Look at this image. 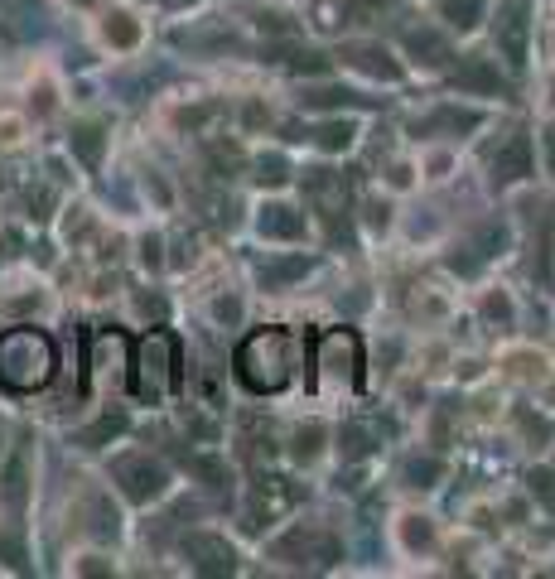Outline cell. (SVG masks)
I'll return each instance as SVG.
<instances>
[{
  "label": "cell",
  "mask_w": 555,
  "mask_h": 579,
  "mask_svg": "<svg viewBox=\"0 0 555 579\" xmlns=\"http://www.w3.org/2000/svg\"><path fill=\"white\" fill-rule=\"evenodd\" d=\"M54 367H58V353H54V338L44 329H5L0 333V382L10 391H39V386L54 382Z\"/></svg>",
  "instance_id": "6da1fadb"
},
{
  "label": "cell",
  "mask_w": 555,
  "mask_h": 579,
  "mask_svg": "<svg viewBox=\"0 0 555 579\" xmlns=\"http://www.w3.org/2000/svg\"><path fill=\"white\" fill-rule=\"evenodd\" d=\"M237 377L251 386V391H280L290 382V367H295V338L285 329H261L242 338L237 348Z\"/></svg>",
  "instance_id": "7a4b0ae2"
},
{
  "label": "cell",
  "mask_w": 555,
  "mask_h": 579,
  "mask_svg": "<svg viewBox=\"0 0 555 579\" xmlns=\"http://www.w3.org/2000/svg\"><path fill=\"white\" fill-rule=\"evenodd\" d=\"M179 382V353H174V338L169 333H150L136 353V391L140 401H165L169 386Z\"/></svg>",
  "instance_id": "3957f363"
},
{
  "label": "cell",
  "mask_w": 555,
  "mask_h": 579,
  "mask_svg": "<svg viewBox=\"0 0 555 579\" xmlns=\"http://www.w3.org/2000/svg\"><path fill=\"white\" fill-rule=\"evenodd\" d=\"M319 382L324 386H358L362 382V348H358V333L348 329H329L319 338Z\"/></svg>",
  "instance_id": "277c9868"
},
{
  "label": "cell",
  "mask_w": 555,
  "mask_h": 579,
  "mask_svg": "<svg viewBox=\"0 0 555 579\" xmlns=\"http://www.w3.org/2000/svg\"><path fill=\"white\" fill-rule=\"evenodd\" d=\"M111 473H116V483L126 488V497L131 502H150V497L165 493V469L155 464V459H145V454H121L116 464H111Z\"/></svg>",
  "instance_id": "5b68a950"
},
{
  "label": "cell",
  "mask_w": 555,
  "mask_h": 579,
  "mask_svg": "<svg viewBox=\"0 0 555 579\" xmlns=\"http://www.w3.org/2000/svg\"><path fill=\"white\" fill-rule=\"evenodd\" d=\"M387 10V0H319L314 5V25L343 29V25H372Z\"/></svg>",
  "instance_id": "8992f818"
},
{
  "label": "cell",
  "mask_w": 555,
  "mask_h": 579,
  "mask_svg": "<svg viewBox=\"0 0 555 579\" xmlns=\"http://www.w3.org/2000/svg\"><path fill=\"white\" fill-rule=\"evenodd\" d=\"M493 34H498V49L507 54V63H512V68H522V63H527V10H522V5L498 10Z\"/></svg>",
  "instance_id": "52a82bcc"
},
{
  "label": "cell",
  "mask_w": 555,
  "mask_h": 579,
  "mask_svg": "<svg viewBox=\"0 0 555 579\" xmlns=\"http://www.w3.org/2000/svg\"><path fill=\"white\" fill-rule=\"evenodd\" d=\"M184 551H189V560H194L198 570H208V575L237 570V551H232L222 536H189V541H184Z\"/></svg>",
  "instance_id": "ba28073f"
},
{
  "label": "cell",
  "mask_w": 555,
  "mask_h": 579,
  "mask_svg": "<svg viewBox=\"0 0 555 579\" xmlns=\"http://www.w3.org/2000/svg\"><path fill=\"white\" fill-rule=\"evenodd\" d=\"M276 555H314V565H333L338 541L324 536V531H290V536L276 546Z\"/></svg>",
  "instance_id": "9c48e42d"
},
{
  "label": "cell",
  "mask_w": 555,
  "mask_h": 579,
  "mask_svg": "<svg viewBox=\"0 0 555 579\" xmlns=\"http://www.w3.org/2000/svg\"><path fill=\"white\" fill-rule=\"evenodd\" d=\"M343 63H348V68H358V73H372V78H387V83L401 78V63H391L387 49H372V44H353V49H343Z\"/></svg>",
  "instance_id": "30bf717a"
},
{
  "label": "cell",
  "mask_w": 555,
  "mask_h": 579,
  "mask_svg": "<svg viewBox=\"0 0 555 579\" xmlns=\"http://www.w3.org/2000/svg\"><path fill=\"white\" fill-rule=\"evenodd\" d=\"M261 232L295 242V237H305V213H295L290 203H266V208H261Z\"/></svg>",
  "instance_id": "8fae6325"
},
{
  "label": "cell",
  "mask_w": 555,
  "mask_h": 579,
  "mask_svg": "<svg viewBox=\"0 0 555 579\" xmlns=\"http://www.w3.org/2000/svg\"><path fill=\"white\" fill-rule=\"evenodd\" d=\"M305 189L314 193L319 213H343V203H348V184H343V174H329V169L309 174V179H305Z\"/></svg>",
  "instance_id": "7c38bea8"
},
{
  "label": "cell",
  "mask_w": 555,
  "mask_h": 579,
  "mask_svg": "<svg viewBox=\"0 0 555 579\" xmlns=\"http://www.w3.org/2000/svg\"><path fill=\"white\" fill-rule=\"evenodd\" d=\"M92 367H97V377L126 372V338H121V333H102V338L92 343Z\"/></svg>",
  "instance_id": "4fadbf2b"
},
{
  "label": "cell",
  "mask_w": 555,
  "mask_h": 579,
  "mask_svg": "<svg viewBox=\"0 0 555 579\" xmlns=\"http://www.w3.org/2000/svg\"><path fill=\"white\" fill-rule=\"evenodd\" d=\"M454 87H464V92H498V73H493L488 58H464L459 73H454Z\"/></svg>",
  "instance_id": "5bb4252c"
},
{
  "label": "cell",
  "mask_w": 555,
  "mask_h": 579,
  "mask_svg": "<svg viewBox=\"0 0 555 579\" xmlns=\"http://www.w3.org/2000/svg\"><path fill=\"white\" fill-rule=\"evenodd\" d=\"M522 174H527V136H517L498 160H493V179H498V184H512V179H522Z\"/></svg>",
  "instance_id": "9a60e30c"
},
{
  "label": "cell",
  "mask_w": 555,
  "mask_h": 579,
  "mask_svg": "<svg viewBox=\"0 0 555 579\" xmlns=\"http://www.w3.org/2000/svg\"><path fill=\"white\" fill-rule=\"evenodd\" d=\"M102 34H107V44H116V49H136V44H140L136 15H126V10H111L107 25H102Z\"/></svg>",
  "instance_id": "2e32d148"
},
{
  "label": "cell",
  "mask_w": 555,
  "mask_h": 579,
  "mask_svg": "<svg viewBox=\"0 0 555 579\" xmlns=\"http://www.w3.org/2000/svg\"><path fill=\"white\" fill-rule=\"evenodd\" d=\"M440 15L449 20L454 29H473L478 20H483V0H444Z\"/></svg>",
  "instance_id": "e0dca14e"
},
{
  "label": "cell",
  "mask_w": 555,
  "mask_h": 579,
  "mask_svg": "<svg viewBox=\"0 0 555 579\" xmlns=\"http://www.w3.org/2000/svg\"><path fill=\"white\" fill-rule=\"evenodd\" d=\"M353 136H358L353 121H324V126L314 131V145H319V150H348Z\"/></svg>",
  "instance_id": "ac0fdd59"
},
{
  "label": "cell",
  "mask_w": 555,
  "mask_h": 579,
  "mask_svg": "<svg viewBox=\"0 0 555 579\" xmlns=\"http://www.w3.org/2000/svg\"><path fill=\"white\" fill-rule=\"evenodd\" d=\"M73 150L83 155L87 169L102 165V126H78V131H73Z\"/></svg>",
  "instance_id": "d6986e66"
},
{
  "label": "cell",
  "mask_w": 555,
  "mask_h": 579,
  "mask_svg": "<svg viewBox=\"0 0 555 579\" xmlns=\"http://www.w3.org/2000/svg\"><path fill=\"white\" fill-rule=\"evenodd\" d=\"M411 54H430L425 63H440V58H449V49H444V39L440 34H430V29H411Z\"/></svg>",
  "instance_id": "ffe728a7"
},
{
  "label": "cell",
  "mask_w": 555,
  "mask_h": 579,
  "mask_svg": "<svg viewBox=\"0 0 555 579\" xmlns=\"http://www.w3.org/2000/svg\"><path fill=\"white\" fill-rule=\"evenodd\" d=\"M435 126H449V131H473V126H478V111H440V116H430L425 126H416V131H435Z\"/></svg>",
  "instance_id": "44dd1931"
},
{
  "label": "cell",
  "mask_w": 555,
  "mask_h": 579,
  "mask_svg": "<svg viewBox=\"0 0 555 579\" xmlns=\"http://www.w3.org/2000/svg\"><path fill=\"white\" fill-rule=\"evenodd\" d=\"M401 536H406V546L411 551H430V541H435V531H430V522L425 517H401Z\"/></svg>",
  "instance_id": "7402d4cb"
},
{
  "label": "cell",
  "mask_w": 555,
  "mask_h": 579,
  "mask_svg": "<svg viewBox=\"0 0 555 579\" xmlns=\"http://www.w3.org/2000/svg\"><path fill=\"white\" fill-rule=\"evenodd\" d=\"M305 276V256H295V261H276V266H261V280L266 285H285V280Z\"/></svg>",
  "instance_id": "603a6c76"
},
{
  "label": "cell",
  "mask_w": 555,
  "mask_h": 579,
  "mask_svg": "<svg viewBox=\"0 0 555 579\" xmlns=\"http://www.w3.org/2000/svg\"><path fill=\"white\" fill-rule=\"evenodd\" d=\"M406 478H411V488H430V483L440 478V464H435V459H411V464H406Z\"/></svg>",
  "instance_id": "cb8c5ba5"
},
{
  "label": "cell",
  "mask_w": 555,
  "mask_h": 579,
  "mask_svg": "<svg viewBox=\"0 0 555 579\" xmlns=\"http://www.w3.org/2000/svg\"><path fill=\"white\" fill-rule=\"evenodd\" d=\"M319 440H324V430H319V425L300 430V435H295V459H300V464H309V459L319 454Z\"/></svg>",
  "instance_id": "d4e9b609"
},
{
  "label": "cell",
  "mask_w": 555,
  "mask_h": 579,
  "mask_svg": "<svg viewBox=\"0 0 555 579\" xmlns=\"http://www.w3.org/2000/svg\"><path fill=\"white\" fill-rule=\"evenodd\" d=\"M367 440H372V435H367L362 425H348V430H343V454H348V459H362V454L372 449Z\"/></svg>",
  "instance_id": "484cf974"
},
{
  "label": "cell",
  "mask_w": 555,
  "mask_h": 579,
  "mask_svg": "<svg viewBox=\"0 0 555 579\" xmlns=\"http://www.w3.org/2000/svg\"><path fill=\"white\" fill-rule=\"evenodd\" d=\"M531 493H536V497H541V502H546V507L555 512V473H551V469H536V473H531Z\"/></svg>",
  "instance_id": "4316f807"
},
{
  "label": "cell",
  "mask_w": 555,
  "mask_h": 579,
  "mask_svg": "<svg viewBox=\"0 0 555 579\" xmlns=\"http://www.w3.org/2000/svg\"><path fill=\"white\" fill-rule=\"evenodd\" d=\"M121 425H126V420H121V415H111V420H102V425H92V430H87V435H83V444H97V440H107V435H116Z\"/></svg>",
  "instance_id": "83f0119b"
},
{
  "label": "cell",
  "mask_w": 555,
  "mask_h": 579,
  "mask_svg": "<svg viewBox=\"0 0 555 579\" xmlns=\"http://www.w3.org/2000/svg\"><path fill=\"white\" fill-rule=\"evenodd\" d=\"M261 184H285V165H280V160H266V165H261Z\"/></svg>",
  "instance_id": "f1b7e54d"
},
{
  "label": "cell",
  "mask_w": 555,
  "mask_h": 579,
  "mask_svg": "<svg viewBox=\"0 0 555 579\" xmlns=\"http://www.w3.org/2000/svg\"><path fill=\"white\" fill-rule=\"evenodd\" d=\"M488 314H493V319H507V314H512V304L502 300V295H493V300H488Z\"/></svg>",
  "instance_id": "f546056e"
},
{
  "label": "cell",
  "mask_w": 555,
  "mask_h": 579,
  "mask_svg": "<svg viewBox=\"0 0 555 579\" xmlns=\"http://www.w3.org/2000/svg\"><path fill=\"white\" fill-rule=\"evenodd\" d=\"M165 5H189V0H165Z\"/></svg>",
  "instance_id": "4dcf8cb0"
},
{
  "label": "cell",
  "mask_w": 555,
  "mask_h": 579,
  "mask_svg": "<svg viewBox=\"0 0 555 579\" xmlns=\"http://www.w3.org/2000/svg\"><path fill=\"white\" fill-rule=\"evenodd\" d=\"M551 155H555V126H551Z\"/></svg>",
  "instance_id": "1f68e13d"
}]
</instances>
